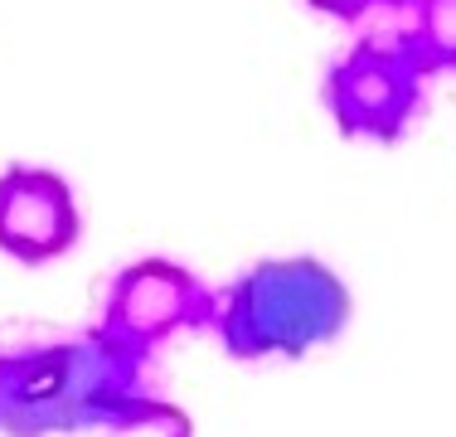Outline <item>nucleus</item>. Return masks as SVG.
Returning <instances> with one entry per match:
<instances>
[{
    "label": "nucleus",
    "instance_id": "f257e3e1",
    "mask_svg": "<svg viewBox=\"0 0 456 437\" xmlns=\"http://www.w3.org/2000/svg\"><path fill=\"white\" fill-rule=\"evenodd\" d=\"M184 428L146 359L97 331H49L0 345V437H78Z\"/></svg>",
    "mask_w": 456,
    "mask_h": 437
},
{
    "label": "nucleus",
    "instance_id": "f03ea898",
    "mask_svg": "<svg viewBox=\"0 0 456 437\" xmlns=\"http://www.w3.org/2000/svg\"><path fill=\"white\" fill-rule=\"evenodd\" d=\"M350 287L321 258H263L219 292V335L228 359H301L350 326Z\"/></svg>",
    "mask_w": 456,
    "mask_h": 437
},
{
    "label": "nucleus",
    "instance_id": "7ed1b4c3",
    "mask_svg": "<svg viewBox=\"0 0 456 437\" xmlns=\"http://www.w3.org/2000/svg\"><path fill=\"white\" fill-rule=\"evenodd\" d=\"M214 321H219V292L204 287V277L170 258H141L107 282L102 316L93 331L151 359L184 331H214Z\"/></svg>",
    "mask_w": 456,
    "mask_h": 437
},
{
    "label": "nucleus",
    "instance_id": "20e7f679",
    "mask_svg": "<svg viewBox=\"0 0 456 437\" xmlns=\"http://www.w3.org/2000/svg\"><path fill=\"white\" fill-rule=\"evenodd\" d=\"M422 78L428 73L403 39H364L325 69L321 103L330 122L340 127V136L394 146L422 112Z\"/></svg>",
    "mask_w": 456,
    "mask_h": 437
},
{
    "label": "nucleus",
    "instance_id": "39448f33",
    "mask_svg": "<svg viewBox=\"0 0 456 437\" xmlns=\"http://www.w3.org/2000/svg\"><path fill=\"white\" fill-rule=\"evenodd\" d=\"M83 238L78 194L49 166H5L0 170V253L20 268H45L73 253Z\"/></svg>",
    "mask_w": 456,
    "mask_h": 437
},
{
    "label": "nucleus",
    "instance_id": "423d86ee",
    "mask_svg": "<svg viewBox=\"0 0 456 437\" xmlns=\"http://www.w3.org/2000/svg\"><path fill=\"white\" fill-rule=\"evenodd\" d=\"M408 54L422 73H456V0H408Z\"/></svg>",
    "mask_w": 456,
    "mask_h": 437
},
{
    "label": "nucleus",
    "instance_id": "0eeeda50",
    "mask_svg": "<svg viewBox=\"0 0 456 437\" xmlns=\"http://www.w3.org/2000/svg\"><path fill=\"white\" fill-rule=\"evenodd\" d=\"M316 15H330V20H345V25H354V20L374 15V10H394V5H408V0H306Z\"/></svg>",
    "mask_w": 456,
    "mask_h": 437
}]
</instances>
